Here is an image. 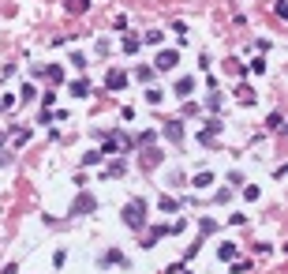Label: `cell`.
<instances>
[{"label":"cell","instance_id":"obj_1","mask_svg":"<svg viewBox=\"0 0 288 274\" xmlns=\"http://www.w3.org/2000/svg\"><path fill=\"white\" fill-rule=\"evenodd\" d=\"M146 199H131V203H124V225H128V229H146Z\"/></svg>","mask_w":288,"mask_h":274},{"label":"cell","instance_id":"obj_2","mask_svg":"<svg viewBox=\"0 0 288 274\" xmlns=\"http://www.w3.org/2000/svg\"><path fill=\"white\" fill-rule=\"evenodd\" d=\"M98 211V195L94 192H79L71 199V218H86V214H94Z\"/></svg>","mask_w":288,"mask_h":274},{"label":"cell","instance_id":"obj_3","mask_svg":"<svg viewBox=\"0 0 288 274\" xmlns=\"http://www.w3.org/2000/svg\"><path fill=\"white\" fill-rule=\"evenodd\" d=\"M176 64H180V49H161L153 60V72H172Z\"/></svg>","mask_w":288,"mask_h":274},{"label":"cell","instance_id":"obj_4","mask_svg":"<svg viewBox=\"0 0 288 274\" xmlns=\"http://www.w3.org/2000/svg\"><path fill=\"white\" fill-rule=\"evenodd\" d=\"M221 128H225V124H221L217 117H214V120H206V128L198 131V143H202V147H214V143H217V135H221Z\"/></svg>","mask_w":288,"mask_h":274},{"label":"cell","instance_id":"obj_5","mask_svg":"<svg viewBox=\"0 0 288 274\" xmlns=\"http://www.w3.org/2000/svg\"><path fill=\"white\" fill-rule=\"evenodd\" d=\"M161 158H165V154H161V150H157V147H153V143H150L146 150H142V158H139V165H142V169H157V165H161Z\"/></svg>","mask_w":288,"mask_h":274},{"label":"cell","instance_id":"obj_6","mask_svg":"<svg viewBox=\"0 0 288 274\" xmlns=\"http://www.w3.org/2000/svg\"><path fill=\"white\" fill-rule=\"evenodd\" d=\"M98 263H101V267H124L128 256H124L120 248H109V252H101V256H98Z\"/></svg>","mask_w":288,"mask_h":274},{"label":"cell","instance_id":"obj_7","mask_svg":"<svg viewBox=\"0 0 288 274\" xmlns=\"http://www.w3.org/2000/svg\"><path fill=\"white\" fill-rule=\"evenodd\" d=\"M105 87H109V90H124V87H128V72L112 68L109 75H105Z\"/></svg>","mask_w":288,"mask_h":274},{"label":"cell","instance_id":"obj_8","mask_svg":"<svg viewBox=\"0 0 288 274\" xmlns=\"http://www.w3.org/2000/svg\"><path fill=\"white\" fill-rule=\"evenodd\" d=\"M172 94H176V98H191V94H195V79H191V75H184V79H176V87H172Z\"/></svg>","mask_w":288,"mask_h":274},{"label":"cell","instance_id":"obj_9","mask_svg":"<svg viewBox=\"0 0 288 274\" xmlns=\"http://www.w3.org/2000/svg\"><path fill=\"white\" fill-rule=\"evenodd\" d=\"M165 139L169 143H184V124H180V120H169L165 124Z\"/></svg>","mask_w":288,"mask_h":274},{"label":"cell","instance_id":"obj_10","mask_svg":"<svg viewBox=\"0 0 288 274\" xmlns=\"http://www.w3.org/2000/svg\"><path fill=\"white\" fill-rule=\"evenodd\" d=\"M42 75L49 83H64V68H60V64H42Z\"/></svg>","mask_w":288,"mask_h":274},{"label":"cell","instance_id":"obj_11","mask_svg":"<svg viewBox=\"0 0 288 274\" xmlns=\"http://www.w3.org/2000/svg\"><path fill=\"white\" fill-rule=\"evenodd\" d=\"M236 101H239V106H255V90L247 87V83H239V87H236Z\"/></svg>","mask_w":288,"mask_h":274},{"label":"cell","instance_id":"obj_12","mask_svg":"<svg viewBox=\"0 0 288 274\" xmlns=\"http://www.w3.org/2000/svg\"><path fill=\"white\" fill-rule=\"evenodd\" d=\"M68 90L75 94V98H90V79H83V75H79V79H75Z\"/></svg>","mask_w":288,"mask_h":274},{"label":"cell","instance_id":"obj_13","mask_svg":"<svg viewBox=\"0 0 288 274\" xmlns=\"http://www.w3.org/2000/svg\"><path fill=\"white\" fill-rule=\"evenodd\" d=\"M124 173H128V162H124V158H116V162L105 165V181H109V177H124Z\"/></svg>","mask_w":288,"mask_h":274},{"label":"cell","instance_id":"obj_14","mask_svg":"<svg viewBox=\"0 0 288 274\" xmlns=\"http://www.w3.org/2000/svg\"><path fill=\"white\" fill-rule=\"evenodd\" d=\"M157 207H161V214H176V211H180V199H172V195L165 192V195L157 199Z\"/></svg>","mask_w":288,"mask_h":274},{"label":"cell","instance_id":"obj_15","mask_svg":"<svg viewBox=\"0 0 288 274\" xmlns=\"http://www.w3.org/2000/svg\"><path fill=\"white\" fill-rule=\"evenodd\" d=\"M217 259H221V263L236 259V244H232V241H228V244H221V248H217Z\"/></svg>","mask_w":288,"mask_h":274},{"label":"cell","instance_id":"obj_16","mask_svg":"<svg viewBox=\"0 0 288 274\" xmlns=\"http://www.w3.org/2000/svg\"><path fill=\"white\" fill-rule=\"evenodd\" d=\"M68 12L71 15H86L90 12V0H68Z\"/></svg>","mask_w":288,"mask_h":274},{"label":"cell","instance_id":"obj_17","mask_svg":"<svg viewBox=\"0 0 288 274\" xmlns=\"http://www.w3.org/2000/svg\"><path fill=\"white\" fill-rule=\"evenodd\" d=\"M191 184H195L198 192H202V188H210V184H214V173H210V169H202V173H198V177H195Z\"/></svg>","mask_w":288,"mask_h":274},{"label":"cell","instance_id":"obj_18","mask_svg":"<svg viewBox=\"0 0 288 274\" xmlns=\"http://www.w3.org/2000/svg\"><path fill=\"white\" fill-rule=\"evenodd\" d=\"M139 49H142V38H135V34L124 38V53H139Z\"/></svg>","mask_w":288,"mask_h":274},{"label":"cell","instance_id":"obj_19","mask_svg":"<svg viewBox=\"0 0 288 274\" xmlns=\"http://www.w3.org/2000/svg\"><path fill=\"white\" fill-rule=\"evenodd\" d=\"M266 128H270V131H281V128H284V117H281V113H270V117H266Z\"/></svg>","mask_w":288,"mask_h":274},{"label":"cell","instance_id":"obj_20","mask_svg":"<svg viewBox=\"0 0 288 274\" xmlns=\"http://www.w3.org/2000/svg\"><path fill=\"white\" fill-rule=\"evenodd\" d=\"M146 101H150V106H161V101H165V90L150 87V90H146Z\"/></svg>","mask_w":288,"mask_h":274},{"label":"cell","instance_id":"obj_21","mask_svg":"<svg viewBox=\"0 0 288 274\" xmlns=\"http://www.w3.org/2000/svg\"><path fill=\"white\" fill-rule=\"evenodd\" d=\"M153 143V131H139L135 139H131V147H150Z\"/></svg>","mask_w":288,"mask_h":274},{"label":"cell","instance_id":"obj_22","mask_svg":"<svg viewBox=\"0 0 288 274\" xmlns=\"http://www.w3.org/2000/svg\"><path fill=\"white\" fill-rule=\"evenodd\" d=\"M101 158H105V154H101V150H86V154H83V165H98V162H101Z\"/></svg>","mask_w":288,"mask_h":274},{"label":"cell","instance_id":"obj_23","mask_svg":"<svg viewBox=\"0 0 288 274\" xmlns=\"http://www.w3.org/2000/svg\"><path fill=\"white\" fill-rule=\"evenodd\" d=\"M225 72H232V75H243V64H239L236 56H228V60H225Z\"/></svg>","mask_w":288,"mask_h":274},{"label":"cell","instance_id":"obj_24","mask_svg":"<svg viewBox=\"0 0 288 274\" xmlns=\"http://www.w3.org/2000/svg\"><path fill=\"white\" fill-rule=\"evenodd\" d=\"M214 229H217V222H214V218H202V222H198V233H206V237H210Z\"/></svg>","mask_w":288,"mask_h":274},{"label":"cell","instance_id":"obj_25","mask_svg":"<svg viewBox=\"0 0 288 274\" xmlns=\"http://www.w3.org/2000/svg\"><path fill=\"white\" fill-rule=\"evenodd\" d=\"M135 79L139 83H150L153 79V68H135Z\"/></svg>","mask_w":288,"mask_h":274},{"label":"cell","instance_id":"obj_26","mask_svg":"<svg viewBox=\"0 0 288 274\" xmlns=\"http://www.w3.org/2000/svg\"><path fill=\"white\" fill-rule=\"evenodd\" d=\"M34 94H37V90L30 87V83H23V90H19V101H30V98H34Z\"/></svg>","mask_w":288,"mask_h":274},{"label":"cell","instance_id":"obj_27","mask_svg":"<svg viewBox=\"0 0 288 274\" xmlns=\"http://www.w3.org/2000/svg\"><path fill=\"white\" fill-rule=\"evenodd\" d=\"M247 68H251L255 75H262V72H266V60H262V56H255V60H251V64H247Z\"/></svg>","mask_w":288,"mask_h":274},{"label":"cell","instance_id":"obj_28","mask_svg":"<svg viewBox=\"0 0 288 274\" xmlns=\"http://www.w3.org/2000/svg\"><path fill=\"white\" fill-rule=\"evenodd\" d=\"M206 106H210V109H221V94H217V90H210V98H206Z\"/></svg>","mask_w":288,"mask_h":274},{"label":"cell","instance_id":"obj_29","mask_svg":"<svg viewBox=\"0 0 288 274\" xmlns=\"http://www.w3.org/2000/svg\"><path fill=\"white\" fill-rule=\"evenodd\" d=\"M68 64H75V68L83 72V68H86V56H83V53H71V60H68Z\"/></svg>","mask_w":288,"mask_h":274},{"label":"cell","instance_id":"obj_30","mask_svg":"<svg viewBox=\"0 0 288 274\" xmlns=\"http://www.w3.org/2000/svg\"><path fill=\"white\" fill-rule=\"evenodd\" d=\"M142 42H146V45H161V30H150L146 38H142Z\"/></svg>","mask_w":288,"mask_h":274},{"label":"cell","instance_id":"obj_31","mask_svg":"<svg viewBox=\"0 0 288 274\" xmlns=\"http://www.w3.org/2000/svg\"><path fill=\"white\" fill-rule=\"evenodd\" d=\"M15 106V94H0V109H12Z\"/></svg>","mask_w":288,"mask_h":274},{"label":"cell","instance_id":"obj_32","mask_svg":"<svg viewBox=\"0 0 288 274\" xmlns=\"http://www.w3.org/2000/svg\"><path fill=\"white\" fill-rule=\"evenodd\" d=\"M243 199H258V184H247L243 188Z\"/></svg>","mask_w":288,"mask_h":274},{"label":"cell","instance_id":"obj_33","mask_svg":"<svg viewBox=\"0 0 288 274\" xmlns=\"http://www.w3.org/2000/svg\"><path fill=\"white\" fill-rule=\"evenodd\" d=\"M4 139H8V135H4V131H0V150H4Z\"/></svg>","mask_w":288,"mask_h":274}]
</instances>
